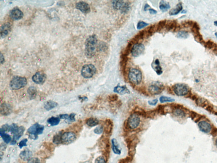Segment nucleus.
I'll list each match as a JSON object with an SVG mask.
<instances>
[{
	"instance_id": "f257e3e1",
	"label": "nucleus",
	"mask_w": 217,
	"mask_h": 163,
	"mask_svg": "<svg viewBox=\"0 0 217 163\" xmlns=\"http://www.w3.org/2000/svg\"><path fill=\"white\" fill-rule=\"evenodd\" d=\"M98 40L95 34L91 35L85 43V54L88 58H91L96 54Z\"/></svg>"
},
{
	"instance_id": "f03ea898",
	"label": "nucleus",
	"mask_w": 217,
	"mask_h": 163,
	"mask_svg": "<svg viewBox=\"0 0 217 163\" xmlns=\"http://www.w3.org/2000/svg\"><path fill=\"white\" fill-rule=\"evenodd\" d=\"M128 78L129 81L133 84L138 85L142 80L141 72L138 69L131 68L129 71Z\"/></svg>"
},
{
	"instance_id": "7ed1b4c3",
	"label": "nucleus",
	"mask_w": 217,
	"mask_h": 163,
	"mask_svg": "<svg viewBox=\"0 0 217 163\" xmlns=\"http://www.w3.org/2000/svg\"><path fill=\"white\" fill-rule=\"evenodd\" d=\"M27 83V79L25 77L15 76L11 81L10 86L14 90H18L25 87Z\"/></svg>"
},
{
	"instance_id": "20e7f679",
	"label": "nucleus",
	"mask_w": 217,
	"mask_h": 163,
	"mask_svg": "<svg viewBox=\"0 0 217 163\" xmlns=\"http://www.w3.org/2000/svg\"><path fill=\"white\" fill-rule=\"evenodd\" d=\"M96 69L92 64H87L84 65L81 70V74L83 77L89 79L92 77L96 74Z\"/></svg>"
},
{
	"instance_id": "39448f33",
	"label": "nucleus",
	"mask_w": 217,
	"mask_h": 163,
	"mask_svg": "<svg viewBox=\"0 0 217 163\" xmlns=\"http://www.w3.org/2000/svg\"><path fill=\"white\" fill-rule=\"evenodd\" d=\"M164 89L165 87L162 83L159 81H155L150 85L148 88V91L151 94L156 95L161 93Z\"/></svg>"
},
{
	"instance_id": "423d86ee",
	"label": "nucleus",
	"mask_w": 217,
	"mask_h": 163,
	"mask_svg": "<svg viewBox=\"0 0 217 163\" xmlns=\"http://www.w3.org/2000/svg\"><path fill=\"white\" fill-rule=\"evenodd\" d=\"M140 123V116L135 113L131 115L127 120V125L129 129L131 130L137 128Z\"/></svg>"
},
{
	"instance_id": "0eeeda50",
	"label": "nucleus",
	"mask_w": 217,
	"mask_h": 163,
	"mask_svg": "<svg viewBox=\"0 0 217 163\" xmlns=\"http://www.w3.org/2000/svg\"><path fill=\"white\" fill-rule=\"evenodd\" d=\"M173 92L178 96H184L188 93L189 88L187 85L183 83H178L173 87Z\"/></svg>"
},
{
	"instance_id": "6e6552de",
	"label": "nucleus",
	"mask_w": 217,
	"mask_h": 163,
	"mask_svg": "<svg viewBox=\"0 0 217 163\" xmlns=\"http://www.w3.org/2000/svg\"><path fill=\"white\" fill-rule=\"evenodd\" d=\"M191 31L196 41L202 43L203 42V39L202 36L200 33V27L198 23L196 22H192L191 24Z\"/></svg>"
},
{
	"instance_id": "1a4fd4ad",
	"label": "nucleus",
	"mask_w": 217,
	"mask_h": 163,
	"mask_svg": "<svg viewBox=\"0 0 217 163\" xmlns=\"http://www.w3.org/2000/svg\"><path fill=\"white\" fill-rule=\"evenodd\" d=\"M44 128L45 127L44 126L40 125L37 123L31 126L28 129V132L29 134L30 135L38 136V135L42 133L44 131Z\"/></svg>"
},
{
	"instance_id": "9d476101",
	"label": "nucleus",
	"mask_w": 217,
	"mask_h": 163,
	"mask_svg": "<svg viewBox=\"0 0 217 163\" xmlns=\"http://www.w3.org/2000/svg\"><path fill=\"white\" fill-rule=\"evenodd\" d=\"M76 138V135L73 132H65L62 135L61 142L64 144H69L75 141Z\"/></svg>"
},
{
	"instance_id": "9b49d317",
	"label": "nucleus",
	"mask_w": 217,
	"mask_h": 163,
	"mask_svg": "<svg viewBox=\"0 0 217 163\" xmlns=\"http://www.w3.org/2000/svg\"><path fill=\"white\" fill-rule=\"evenodd\" d=\"M145 50V46L142 43H138L134 44L131 49V55L134 57L139 56L143 53Z\"/></svg>"
},
{
	"instance_id": "f8f14e48",
	"label": "nucleus",
	"mask_w": 217,
	"mask_h": 163,
	"mask_svg": "<svg viewBox=\"0 0 217 163\" xmlns=\"http://www.w3.org/2000/svg\"><path fill=\"white\" fill-rule=\"evenodd\" d=\"M46 79V75L41 72L37 73L32 77V80L37 84H42L45 83Z\"/></svg>"
},
{
	"instance_id": "ddd939ff",
	"label": "nucleus",
	"mask_w": 217,
	"mask_h": 163,
	"mask_svg": "<svg viewBox=\"0 0 217 163\" xmlns=\"http://www.w3.org/2000/svg\"><path fill=\"white\" fill-rule=\"evenodd\" d=\"M198 126L200 130L205 133H209L211 130V125L210 124L205 121L200 122L198 124Z\"/></svg>"
},
{
	"instance_id": "4468645a",
	"label": "nucleus",
	"mask_w": 217,
	"mask_h": 163,
	"mask_svg": "<svg viewBox=\"0 0 217 163\" xmlns=\"http://www.w3.org/2000/svg\"><path fill=\"white\" fill-rule=\"evenodd\" d=\"M76 6L78 10L84 13H88L90 12V8L89 5L85 2H79L76 4Z\"/></svg>"
},
{
	"instance_id": "2eb2a0df",
	"label": "nucleus",
	"mask_w": 217,
	"mask_h": 163,
	"mask_svg": "<svg viewBox=\"0 0 217 163\" xmlns=\"http://www.w3.org/2000/svg\"><path fill=\"white\" fill-rule=\"evenodd\" d=\"M23 13L18 8H14L10 12V17L13 20H20L23 18Z\"/></svg>"
},
{
	"instance_id": "dca6fc26",
	"label": "nucleus",
	"mask_w": 217,
	"mask_h": 163,
	"mask_svg": "<svg viewBox=\"0 0 217 163\" xmlns=\"http://www.w3.org/2000/svg\"><path fill=\"white\" fill-rule=\"evenodd\" d=\"M113 91L114 92L120 95L129 94L130 93L129 90L126 85L120 86L119 84L115 86Z\"/></svg>"
},
{
	"instance_id": "f3484780",
	"label": "nucleus",
	"mask_w": 217,
	"mask_h": 163,
	"mask_svg": "<svg viewBox=\"0 0 217 163\" xmlns=\"http://www.w3.org/2000/svg\"><path fill=\"white\" fill-rule=\"evenodd\" d=\"M11 28L10 23H4L1 27V38H4L9 34V32L11 31Z\"/></svg>"
},
{
	"instance_id": "a211bd4d",
	"label": "nucleus",
	"mask_w": 217,
	"mask_h": 163,
	"mask_svg": "<svg viewBox=\"0 0 217 163\" xmlns=\"http://www.w3.org/2000/svg\"><path fill=\"white\" fill-rule=\"evenodd\" d=\"M151 65L152 69L156 72L157 75H160L162 74L163 71L160 65V62L159 59H156L151 63Z\"/></svg>"
},
{
	"instance_id": "6ab92c4d",
	"label": "nucleus",
	"mask_w": 217,
	"mask_h": 163,
	"mask_svg": "<svg viewBox=\"0 0 217 163\" xmlns=\"http://www.w3.org/2000/svg\"><path fill=\"white\" fill-rule=\"evenodd\" d=\"M166 30L167 31H175L178 27V23L175 20L168 21L166 22Z\"/></svg>"
},
{
	"instance_id": "aec40b11",
	"label": "nucleus",
	"mask_w": 217,
	"mask_h": 163,
	"mask_svg": "<svg viewBox=\"0 0 217 163\" xmlns=\"http://www.w3.org/2000/svg\"><path fill=\"white\" fill-rule=\"evenodd\" d=\"M25 131V128L21 126L19 127L18 131L14 135L13 140L11 142V144H15L16 143V141L19 140L21 136L23 135Z\"/></svg>"
},
{
	"instance_id": "412c9836",
	"label": "nucleus",
	"mask_w": 217,
	"mask_h": 163,
	"mask_svg": "<svg viewBox=\"0 0 217 163\" xmlns=\"http://www.w3.org/2000/svg\"><path fill=\"white\" fill-rule=\"evenodd\" d=\"M12 112V108L10 105L3 103L1 105V113L3 115L7 116Z\"/></svg>"
},
{
	"instance_id": "4be33fe9",
	"label": "nucleus",
	"mask_w": 217,
	"mask_h": 163,
	"mask_svg": "<svg viewBox=\"0 0 217 163\" xmlns=\"http://www.w3.org/2000/svg\"><path fill=\"white\" fill-rule=\"evenodd\" d=\"M32 156V152L28 149H26L22 151L20 154V157L24 161H28L31 158Z\"/></svg>"
},
{
	"instance_id": "5701e85b",
	"label": "nucleus",
	"mask_w": 217,
	"mask_h": 163,
	"mask_svg": "<svg viewBox=\"0 0 217 163\" xmlns=\"http://www.w3.org/2000/svg\"><path fill=\"white\" fill-rule=\"evenodd\" d=\"M112 147L113 153L115 154L120 155L121 153V150L119 149V146L118 142L115 138L112 139Z\"/></svg>"
},
{
	"instance_id": "b1692460",
	"label": "nucleus",
	"mask_w": 217,
	"mask_h": 163,
	"mask_svg": "<svg viewBox=\"0 0 217 163\" xmlns=\"http://www.w3.org/2000/svg\"><path fill=\"white\" fill-rule=\"evenodd\" d=\"M58 103L52 100H49L45 102L44 104V108L48 111H50L58 106Z\"/></svg>"
},
{
	"instance_id": "393cba45",
	"label": "nucleus",
	"mask_w": 217,
	"mask_h": 163,
	"mask_svg": "<svg viewBox=\"0 0 217 163\" xmlns=\"http://www.w3.org/2000/svg\"><path fill=\"white\" fill-rule=\"evenodd\" d=\"M182 9H183V6H182V3H179L177 4L175 8H173L170 11L169 14L172 16L177 15L181 11H182Z\"/></svg>"
},
{
	"instance_id": "a878e982",
	"label": "nucleus",
	"mask_w": 217,
	"mask_h": 163,
	"mask_svg": "<svg viewBox=\"0 0 217 163\" xmlns=\"http://www.w3.org/2000/svg\"><path fill=\"white\" fill-rule=\"evenodd\" d=\"M159 8L162 12H166L170 9V6L169 3L166 1H161L159 3Z\"/></svg>"
},
{
	"instance_id": "bb28decb",
	"label": "nucleus",
	"mask_w": 217,
	"mask_h": 163,
	"mask_svg": "<svg viewBox=\"0 0 217 163\" xmlns=\"http://www.w3.org/2000/svg\"><path fill=\"white\" fill-rule=\"evenodd\" d=\"M99 121L98 119L95 118H90L87 119L86 121V124L87 125L90 127H93L96 126L98 125Z\"/></svg>"
},
{
	"instance_id": "cd10ccee",
	"label": "nucleus",
	"mask_w": 217,
	"mask_h": 163,
	"mask_svg": "<svg viewBox=\"0 0 217 163\" xmlns=\"http://www.w3.org/2000/svg\"><path fill=\"white\" fill-rule=\"evenodd\" d=\"M125 1H113L112 5L113 8L116 10H120Z\"/></svg>"
},
{
	"instance_id": "c85d7f7f",
	"label": "nucleus",
	"mask_w": 217,
	"mask_h": 163,
	"mask_svg": "<svg viewBox=\"0 0 217 163\" xmlns=\"http://www.w3.org/2000/svg\"><path fill=\"white\" fill-rule=\"evenodd\" d=\"M60 118H58V117H53V116L49 118L47 120V122L52 126L58 125L60 123Z\"/></svg>"
},
{
	"instance_id": "c756f323",
	"label": "nucleus",
	"mask_w": 217,
	"mask_h": 163,
	"mask_svg": "<svg viewBox=\"0 0 217 163\" xmlns=\"http://www.w3.org/2000/svg\"><path fill=\"white\" fill-rule=\"evenodd\" d=\"M173 113L175 116H178V117H185V115H186L185 112L182 109L178 108L173 109Z\"/></svg>"
},
{
	"instance_id": "7c9ffc66",
	"label": "nucleus",
	"mask_w": 217,
	"mask_h": 163,
	"mask_svg": "<svg viewBox=\"0 0 217 163\" xmlns=\"http://www.w3.org/2000/svg\"><path fill=\"white\" fill-rule=\"evenodd\" d=\"M130 9V3L129 1H125L120 10L122 13L127 14Z\"/></svg>"
},
{
	"instance_id": "2f4dec72",
	"label": "nucleus",
	"mask_w": 217,
	"mask_h": 163,
	"mask_svg": "<svg viewBox=\"0 0 217 163\" xmlns=\"http://www.w3.org/2000/svg\"><path fill=\"white\" fill-rule=\"evenodd\" d=\"M0 135L6 143H9L12 141L11 137L9 135L5 133L4 132L0 131Z\"/></svg>"
},
{
	"instance_id": "473e14b6",
	"label": "nucleus",
	"mask_w": 217,
	"mask_h": 163,
	"mask_svg": "<svg viewBox=\"0 0 217 163\" xmlns=\"http://www.w3.org/2000/svg\"><path fill=\"white\" fill-rule=\"evenodd\" d=\"M189 34L188 32L185 31H181L177 34V37L181 39H186L188 37Z\"/></svg>"
},
{
	"instance_id": "72a5a7b5",
	"label": "nucleus",
	"mask_w": 217,
	"mask_h": 163,
	"mask_svg": "<svg viewBox=\"0 0 217 163\" xmlns=\"http://www.w3.org/2000/svg\"><path fill=\"white\" fill-rule=\"evenodd\" d=\"M159 101L161 103H163L168 102H173L175 101V100L171 98V97L166 96H161L160 97Z\"/></svg>"
},
{
	"instance_id": "f704fd0d",
	"label": "nucleus",
	"mask_w": 217,
	"mask_h": 163,
	"mask_svg": "<svg viewBox=\"0 0 217 163\" xmlns=\"http://www.w3.org/2000/svg\"><path fill=\"white\" fill-rule=\"evenodd\" d=\"M19 129V127H18V125H16L15 124H13L11 125L10 126L9 131L14 135L18 131Z\"/></svg>"
},
{
	"instance_id": "c9c22d12",
	"label": "nucleus",
	"mask_w": 217,
	"mask_h": 163,
	"mask_svg": "<svg viewBox=\"0 0 217 163\" xmlns=\"http://www.w3.org/2000/svg\"><path fill=\"white\" fill-rule=\"evenodd\" d=\"M112 123L110 120H107V122L105 124V131L106 133H110L111 132V130L112 129Z\"/></svg>"
},
{
	"instance_id": "e433bc0d",
	"label": "nucleus",
	"mask_w": 217,
	"mask_h": 163,
	"mask_svg": "<svg viewBox=\"0 0 217 163\" xmlns=\"http://www.w3.org/2000/svg\"><path fill=\"white\" fill-rule=\"evenodd\" d=\"M28 94L31 97H34V96H36L37 93V90L36 88L34 87H31L29 88L28 90Z\"/></svg>"
},
{
	"instance_id": "4c0bfd02",
	"label": "nucleus",
	"mask_w": 217,
	"mask_h": 163,
	"mask_svg": "<svg viewBox=\"0 0 217 163\" xmlns=\"http://www.w3.org/2000/svg\"><path fill=\"white\" fill-rule=\"evenodd\" d=\"M62 135V133L61 134V133H60L57 135L54 136L53 140L54 143L59 144V143H60L61 142Z\"/></svg>"
},
{
	"instance_id": "58836bf2",
	"label": "nucleus",
	"mask_w": 217,
	"mask_h": 163,
	"mask_svg": "<svg viewBox=\"0 0 217 163\" xmlns=\"http://www.w3.org/2000/svg\"><path fill=\"white\" fill-rule=\"evenodd\" d=\"M148 25H149V24L146 23L142 21H140L138 23V24H137V28L138 30H141V29L145 28Z\"/></svg>"
},
{
	"instance_id": "ea45409f",
	"label": "nucleus",
	"mask_w": 217,
	"mask_h": 163,
	"mask_svg": "<svg viewBox=\"0 0 217 163\" xmlns=\"http://www.w3.org/2000/svg\"><path fill=\"white\" fill-rule=\"evenodd\" d=\"M103 127L102 126H99L96 127L94 130V132L97 134H101L102 133L103 131Z\"/></svg>"
},
{
	"instance_id": "a19ab883",
	"label": "nucleus",
	"mask_w": 217,
	"mask_h": 163,
	"mask_svg": "<svg viewBox=\"0 0 217 163\" xmlns=\"http://www.w3.org/2000/svg\"><path fill=\"white\" fill-rule=\"evenodd\" d=\"M27 163H41L39 158L37 157H32L28 160Z\"/></svg>"
},
{
	"instance_id": "79ce46f5",
	"label": "nucleus",
	"mask_w": 217,
	"mask_h": 163,
	"mask_svg": "<svg viewBox=\"0 0 217 163\" xmlns=\"http://www.w3.org/2000/svg\"><path fill=\"white\" fill-rule=\"evenodd\" d=\"M95 163H106L104 157L102 156H99L97 157L95 160Z\"/></svg>"
},
{
	"instance_id": "37998d69",
	"label": "nucleus",
	"mask_w": 217,
	"mask_h": 163,
	"mask_svg": "<svg viewBox=\"0 0 217 163\" xmlns=\"http://www.w3.org/2000/svg\"><path fill=\"white\" fill-rule=\"evenodd\" d=\"M28 142V140H27V139H26V138H25V139H23V140H22L21 141V142H20L19 144V147L20 148H22L23 147V146H27V144H26V143H27V142Z\"/></svg>"
},
{
	"instance_id": "c03bdc74",
	"label": "nucleus",
	"mask_w": 217,
	"mask_h": 163,
	"mask_svg": "<svg viewBox=\"0 0 217 163\" xmlns=\"http://www.w3.org/2000/svg\"><path fill=\"white\" fill-rule=\"evenodd\" d=\"M158 102V100L157 99H155V100H152L148 101V103L149 105L155 106L157 104Z\"/></svg>"
},
{
	"instance_id": "a18cd8bd",
	"label": "nucleus",
	"mask_w": 217,
	"mask_h": 163,
	"mask_svg": "<svg viewBox=\"0 0 217 163\" xmlns=\"http://www.w3.org/2000/svg\"><path fill=\"white\" fill-rule=\"evenodd\" d=\"M75 115L76 114L73 113L71 114L69 116L68 119V121L70 122H73L75 121Z\"/></svg>"
},
{
	"instance_id": "49530a36",
	"label": "nucleus",
	"mask_w": 217,
	"mask_h": 163,
	"mask_svg": "<svg viewBox=\"0 0 217 163\" xmlns=\"http://www.w3.org/2000/svg\"><path fill=\"white\" fill-rule=\"evenodd\" d=\"M59 116H60V119H65L68 120L69 116L67 114H65L60 115Z\"/></svg>"
},
{
	"instance_id": "de8ad7c7",
	"label": "nucleus",
	"mask_w": 217,
	"mask_h": 163,
	"mask_svg": "<svg viewBox=\"0 0 217 163\" xmlns=\"http://www.w3.org/2000/svg\"><path fill=\"white\" fill-rule=\"evenodd\" d=\"M118 98V96L116 95H112L110 96V98H109L111 101H115Z\"/></svg>"
},
{
	"instance_id": "09e8293b",
	"label": "nucleus",
	"mask_w": 217,
	"mask_h": 163,
	"mask_svg": "<svg viewBox=\"0 0 217 163\" xmlns=\"http://www.w3.org/2000/svg\"><path fill=\"white\" fill-rule=\"evenodd\" d=\"M148 10L149 11L150 13L151 14H157V11L156 10H154V9H152V8H150Z\"/></svg>"
},
{
	"instance_id": "8fccbe9b",
	"label": "nucleus",
	"mask_w": 217,
	"mask_h": 163,
	"mask_svg": "<svg viewBox=\"0 0 217 163\" xmlns=\"http://www.w3.org/2000/svg\"><path fill=\"white\" fill-rule=\"evenodd\" d=\"M150 8V6L149 4H146V5H145V6H144V10H145V11L148 10H149Z\"/></svg>"
},
{
	"instance_id": "3c124183",
	"label": "nucleus",
	"mask_w": 217,
	"mask_h": 163,
	"mask_svg": "<svg viewBox=\"0 0 217 163\" xmlns=\"http://www.w3.org/2000/svg\"><path fill=\"white\" fill-rule=\"evenodd\" d=\"M4 57H3V55H2L1 53V63L2 64L3 63H4Z\"/></svg>"
},
{
	"instance_id": "603ef678",
	"label": "nucleus",
	"mask_w": 217,
	"mask_h": 163,
	"mask_svg": "<svg viewBox=\"0 0 217 163\" xmlns=\"http://www.w3.org/2000/svg\"><path fill=\"white\" fill-rule=\"evenodd\" d=\"M214 25L217 26V21L214 22Z\"/></svg>"
},
{
	"instance_id": "864d4df0",
	"label": "nucleus",
	"mask_w": 217,
	"mask_h": 163,
	"mask_svg": "<svg viewBox=\"0 0 217 163\" xmlns=\"http://www.w3.org/2000/svg\"><path fill=\"white\" fill-rule=\"evenodd\" d=\"M186 11H185V10H182V12H181L182 13H186Z\"/></svg>"
},
{
	"instance_id": "5fc2aeb1",
	"label": "nucleus",
	"mask_w": 217,
	"mask_h": 163,
	"mask_svg": "<svg viewBox=\"0 0 217 163\" xmlns=\"http://www.w3.org/2000/svg\"><path fill=\"white\" fill-rule=\"evenodd\" d=\"M216 146L217 147V138H216Z\"/></svg>"
},
{
	"instance_id": "6e6d98bb",
	"label": "nucleus",
	"mask_w": 217,
	"mask_h": 163,
	"mask_svg": "<svg viewBox=\"0 0 217 163\" xmlns=\"http://www.w3.org/2000/svg\"><path fill=\"white\" fill-rule=\"evenodd\" d=\"M215 35H216V37L217 38V32H216V33H215Z\"/></svg>"
},
{
	"instance_id": "4d7b16f0",
	"label": "nucleus",
	"mask_w": 217,
	"mask_h": 163,
	"mask_svg": "<svg viewBox=\"0 0 217 163\" xmlns=\"http://www.w3.org/2000/svg\"></svg>"
}]
</instances>
